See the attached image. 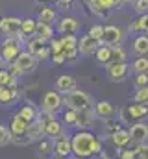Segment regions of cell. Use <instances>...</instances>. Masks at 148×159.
I'll use <instances>...</instances> for the list:
<instances>
[{
    "label": "cell",
    "instance_id": "cell-44",
    "mask_svg": "<svg viewBox=\"0 0 148 159\" xmlns=\"http://www.w3.org/2000/svg\"><path fill=\"white\" fill-rule=\"evenodd\" d=\"M135 159H148V143H143L135 148Z\"/></svg>",
    "mask_w": 148,
    "mask_h": 159
},
{
    "label": "cell",
    "instance_id": "cell-43",
    "mask_svg": "<svg viewBox=\"0 0 148 159\" xmlns=\"http://www.w3.org/2000/svg\"><path fill=\"white\" fill-rule=\"evenodd\" d=\"M100 4H102V7H104L106 11H109L113 7H122V6H124L122 0H100Z\"/></svg>",
    "mask_w": 148,
    "mask_h": 159
},
{
    "label": "cell",
    "instance_id": "cell-29",
    "mask_svg": "<svg viewBox=\"0 0 148 159\" xmlns=\"http://www.w3.org/2000/svg\"><path fill=\"white\" fill-rule=\"evenodd\" d=\"M128 52L124 50L122 44H113L111 46V63H126Z\"/></svg>",
    "mask_w": 148,
    "mask_h": 159
},
{
    "label": "cell",
    "instance_id": "cell-20",
    "mask_svg": "<svg viewBox=\"0 0 148 159\" xmlns=\"http://www.w3.org/2000/svg\"><path fill=\"white\" fill-rule=\"evenodd\" d=\"M26 137H28L30 144H32V143H35V141H41V139H44V124H43V120L37 119L35 122L28 124V129H26Z\"/></svg>",
    "mask_w": 148,
    "mask_h": 159
},
{
    "label": "cell",
    "instance_id": "cell-26",
    "mask_svg": "<svg viewBox=\"0 0 148 159\" xmlns=\"http://www.w3.org/2000/svg\"><path fill=\"white\" fill-rule=\"evenodd\" d=\"M19 98V91L17 89H9V87H0V104L2 106H9Z\"/></svg>",
    "mask_w": 148,
    "mask_h": 159
},
{
    "label": "cell",
    "instance_id": "cell-37",
    "mask_svg": "<svg viewBox=\"0 0 148 159\" xmlns=\"http://www.w3.org/2000/svg\"><path fill=\"white\" fill-rule=\"evenodd\" d=\"M9 143H11V131H9L7 126L0 124V148L2 146H7Z\"/></svg>",
    "mask_w": 148,
    "mask_h": 159
},
{
    "label": "cell",
    "instance_id": "cell-41",
    "mask_svg": "<svg viewBox=\"0 0 148 159\" xmlns=\"http://www.w3.org/2000/svg\"><path fill=\"white\" fill-rule=\"evenodd\" d=\"M50 43V46H48V50H50V54L54 56V54H61L63 52V44H61V39H56V37H52V39L48 41Z\"/></svg>",
    "mask_w": 148,
    "mask_h": 159
},
{
    "label": "cell",
    "instance_id": "cell-25",
    "mask_svg": "<svg viewBox=\"0 0 148 159\" xmlns=\"http://www.w3.org/2000/svg\"><path fill=\"white\" fill-rule=\"evenodd\" d=\"M95 57H96V63H98V65L108 67V65L111 63V46L100 44V46H98V50L95 52Z\"/></svg>",
    "mask_w": 148,
    "mask_h": 159
},
{
    "label": "cell",
    "instance_id": "cell-38",
    "mask_svg": "<svg viewBox=\"0 0 148 159\" xmlns=\"http://www.w3.org/2000/svg\"><path fill=\"white\" fill-rule=\"evenodd\" d=\"M87 35L102 43V35H104V26H102V24H95V26H91V28H89V32H87Z\"/></svg>",
    "mask_w": 148,
    "mask_h": 159
},
{
    "label": "cell",
    "instance_id": "cell-49",
    "mask_svg": "<svg viewBox=\"0 0 148 159\" xmlns=\"http://www.w3.org/2000/svg\"><path fill=\"white\" fill-rule=\"evenodd\" d=\"M122 2H124V6H126V4H128V2H133V0H122Z\"/></svg>",
    "mask_w": 148,
    "mask_h": 159
},
{
    "label": "cell",
    "instance_id": "cell-34",
    "mask_svg": "<svg viewBox=\"0 0 148 159\" xmlns=\"http://www.w3.org/2000/svg\"><path fill=\"white\" fill-rule=\"evenodd\" d=\"M61 44H63V52L69 50H78V37L76 35H61Z\"/></svg>",
    "mask_w": 148,
    "mask_h": 159
},
{
    "label": "cell",
    "instance_id": "cell-36",
    "mask_svg": "<svg viewBox=\"0 0 148 159\" xmlns=\"http://www.w3.org/2000/svg\"><path fill=\"white\" fill-rule=\"evenodd\" d=\"M37 154L39 156H43V157H46V156H50L52 154V141L50 139H41L39 141V150H37Z\"/></svg>",
    "mask_w": 148,
    "mask_h": 159
},
{
    "label": "cell",
    "instance_id": "cell-51",
    "mask_svg": "<svg viewBox=\"0 0 148 159\" xmlns=\"http://www.w3.org/2000/svg\"><path fill=\"white\" fill-rule=\"evenodd\" d=\"M52 159H67V157H52Z\"/></svg>",
    "mask_w": 148,
    "mask_h": 159
},
{
    "label": "cell",
    "instance_id": "cell-11",
    "mask_svg": "<svg viewBox=\"0 0 148 159\" xmlns=\"http://www.w3.org/2000/svg\"><path fill=\"white\" fill-rule=\"evenodd\" d=\"M130 70H132V69H130L128 63H109V65L106 67V72H108L109 81H115V83L124 81V80L128 78Z\"/></svg>",
    "mask_w": 148,
    "mask_h": 159
},
{
    "label": "cell",
    "instance_id": "cell-13",
    "mask_svg": "<svg viewBox=\"0 0 148 159\" xmlns=\"http://www.w3.org/2000/svg\"><path fill=\"white\" fill-rule=\"evenodd\" d=\"M0 32L6 37H13V35L21 34V19L19 17H13V15L2 17L0 19Z\"/></svg>",
    "mask_w": 148,
    "mask_h": 159
},
{
    "label": "cell",
    "instance_id": "cell-17",
    "mask_svg": "<svg viewBox=\"0 0 148 159\" xmlns=\"http://www.w3.org/2000/svg\"><path fill=\"white\" fill-rule=\"evenodd\" d=\"M9 131H11V139H15V137H22V135H26V129H28V122L26 120H22L17 113L15 115H11L9 117Z\"/></svg>",
    "mask_w": 148,
    "mask_h": 159
},
{
    "label": "cell",
    "instance_id": "cell-42",
    "mask_svg": "<svg viewBox=\"0 0 148 159\" xmlns=\"http://www.w3.org/2000/svg\"><path fill=\"white\" fill-rule=\"evenodd\" d=\"M133 85H135V89H141V87H148V72L137 74V76H135V80H133Z\"/></svg>",
    "mask_w": 148,
    "mask_h": 159
},
{
    "label": "cell",
    "instance_id": "cell-8",
    "mask_svg": "<svg viewBox=\"0 0 148 159\" xmlns=\"http://www.w3.org/2000/svg\"><path fill=\"white\" fill-rule=\"evenodd\" d=\"M126 32L124 28L117 26V24H108L104 26V35H102V44L106 46H113V44H122Z\"/></svg>",
    "mask_w": 148,
    "mask_h": 159
},
{
    "label": "cell",
    "instance_id": "cell-23",
    "mask_svg": "<svg viewBox=\"0 0 148 159\" xmlns=\"http://www.w3.org/2000/svg\"><path fill=\"white\" fill-rule=\"evenodd\" d=\"M37 22H43V24H54L56 20H58V13H56V9L54 7H50V6H43L41 9H39V13H37Z\"/></svg>",
    "mask_w": 148,
    "mask_h": 159
},
{
    "label": "cell",
    "instance_id": "cell-12",
    "mask_svg": "<svg viewBox=\"0 0 148 159\" xmlns=\"http://www.w3.org/2000/svg\"><path fill=\"white\" fill-rule=\"evenodd\" d=\"M93 111L96 115V119H102V120H113L117 117V107L115 104L109 102V100H100L93 106Z\"/></svg>",
    "mask_w": 148,
    "mask_h": 159
},
{
    "label": "cell",
    "instance_id": "cell-18",
    "mask_svg": "<svg viewBox=\"0 0 148 159\" xmlns=\"http://www.w3.org/2000/svg\"><path fill=\"white\" fill-rule=\"evenodd\" d=\"M78 30H80V20H76L74 17H63L58 22V32L61 35H76Z\"/></svg>",
    "mask_w": 148,
    "mask_h": 159
},
{
    "label": "cell",
    "instance_id": "cell-24",
    "mask_svg": "<svg viewBox=\"0 0 148 159\" xmlns=\"http://www.w3.org/2000/svg\"><path fill=\"white\" fill-rule=\"evenodd\" d=\"M133 54L139 56H148V34H139L133 39Z\"/></svg>",
    "mask_w": 148,
    "mask_h": 159
},
{
    "label": "cell",
    "instance_id": "cell-19",
    "mask_svg": "<svg viewBox=\"0 0 148 159\" xmlns=\"http://www.w3.org/2000/svg\"><path fill=\"white\" fill-rule=\"evenodd\" d=\"M74 89H76V78H74V76L65 74V76H59V78L56 80V89H54V91H58L61 96L69 94Z\"/></svg>",
    "mask_w": 148,
    "mask_h": 159
},
{
    "label": "cell",
    "instance_id": "cell-39",
    "mask_svg": "<svg viewBox=\"0 0 148 159\" xmlns=\"http://www.w3.org/2000/svg\"><path fill=\"white\" fill-rule=\"evenodd\" d=\"M133 9L137 15H146L148 13V0H133Z\"/></svg>",
    "mask_w": 148,
    "mask_h": 159
},
{
    "label": "cell",
    "instance_id": "cell-35",
    "mask_svg": "<svg viewBox=\"0 0 148 159\" xmlns=\"http://www.w3.org/2000/svg\"><path fill=\"white\" fill-rule=\"evenodd\" d=\"M133 104H145V106H148V87L135 89V93H133Z\"/></svg>",
    "mask_w": 148,
    "mask_h": 159
},
{
    "label": "cell",
    "instance_id": "cell-14",
    "mask_svg": "<svg viewBox=\"0 0 148 159\" xmlns=\"http://www.w3.org/2000/svg\"><path fill=\"white\" fill-rule=\"evenodd\" d=\"M100 44H102L100 41L93 39V37H89L85 34V35L78 37V54H81V56H95V52L98 50Z\"/></svg>",
    "mask_w": 148,
    "mask_h": 159
},
{
    "label": "cell",
    "instance_id": "cell-9",
    "mask_svg": "<svg viewBox=\"0 0 148 159\" xmlns=\"http://www.w3.org/2000/svg\"><path fill=\"white\" fill-rule=\"evenodd\" d=\"M43 124H44V137L50 139V141H58V139H63V137H71L67 133L65 126L61 124V120L54 119V120H46Z\"/></svg>",
    "mask_w": 148,
    "mask_h": 159
},
{
    "label": "cell",
    "instance_id": "cell-48",
    "mask_svg": "<svg viewBox=\"0 0 148 159\" xmlns=\"http://www.w3.org/2000/svg\"><path fill=\"white\" fill-rule=\"evenodd\" d=\"M2 69H7V63H6V61L0 57V70H2Z\"/></svg>",
    "mask_w": 148,
    "mask_h": 159
},
{
    "label": "cell",
    "instance_id": "cell-1",
    "mask_svg": "<svg viewBox=\"0 0 148 159\" xmlns=\"http://www.w3.org/2000/svg\"><path fill=\"white\" fill-rule=\"evenodd\" d=\"M71 146L76 159H91L95 156H100V152L104 150L102 141L91 129H78L71 137Z\"/></svg>",
    "mask_w": 148,
    "mask_h": 159
},
{
    "label": "cell",
    "instance_id": "cell-47",
    "mask_svg": "<svg viewBox=\"0 0 148 159\" xmlns=\"http://www.w3.org/2000/svg\"><path fill=\"white\" fill-rule=\"evenodd\" d=\"M56 4H58L59 9H69L72 6V0H56Z\"/></svg>",
    "mask_w": 148,
    "mask_h": 159
},
{
    "label": "cell",
    "instance_id": "cell-40",
    "mask_svg": "<svg viewBox=\"0 0 148 159\" xmlns=\"http://www.w3.org/2000/svg\"><path fill=\"white\" fill-rule=\"evenodd\" d=\"M120 128H122L120 122H117V120H106V135L108 137H111L113 133H117Z\"/></svg>",
    "mask_w": 148,
    "mask_h": 159
},
{
    "label": "cell",
    "instance_id": "cell-6",
    "mask_svg": "<svg viewBox=\"0 0 148 159\" xmlns=\"http://www.w3.org/2000/svg\"><path fill=\"white\" fill-rule=\"evenodd\" d=\"M22 46H24V44H21L19 41H15L13 37H6V39H4V43H2L0 57H2L7 65H11V63L17 59V56L22 52Z\"/></svg>",
    "mask_w": 148,
    "mask_h": 159
},
{
    "label": "cell",
    "instance_id": "cell-30",
    "mask_svg": "<svg viewBox=\"0 0 148 159\" xmlns=\"http://www.w3.org/2000/svg\"><path fill=\"white\" fill-rule=\"evenodd\" d=\"M0 87L17 89V76L11 74L7 69H2V70H0Z\"/></svg>",
    "mask_w": 148,
    "mask_h": 159
},
{
    "label": "cell",
    "instance_id": "cell-4",
    "mask_svg": "<svg viewBox=\"0 0 148 159\" xmlns=\"http://www.w3.org/2000/svg\"><path fill=\"white\" fill-rule=\"evenodd\" d=\"M61 107H63V96L58 91H46L43 94L41 107H39L43 113H54V115H58Z\"/></svg>",
    "mask_w": 148,
    "mask_h": 159
},
{
    "label": "cell",
    "instance_id": "cell-45",
    "mask_svg": "<svg viewBox=\"0 0 148 159\" xmlns=\"http://www.w3.org/2000/svg\"><path fill=\"white\" fill-rule=\"evenodd\" d=\"M118 159H135V148L128 146V148L118 150Z\"/></svg>",
    "mask_w": 148,
    "mask_h": 159
},
{
    "label": "cell",
    "instance_id": "cell-10",
    "mask_svg": "<svg viewBox=\"0 0 148 159\" xmlns=\"http://www.w3.org/2000/svg\"><path fill=\"white\" fill-rule=\"evenodd\" d=\"M26 46H28V50H26V52H30L37 61H39V59H46V57H48V54H50V50H48L46 43H44V41H41L39 37H35V35L26 41Z\"/></svg>",
    "mask_w": 148,
    "mask_h": 159
},
{
    "label": "cell",
    "instance_id": "cell-27",
    "mask_svg": "<svg viewBox=\"0 0 148 159\" xmlns=\"http://www.w3.org/2000/svg\"><path fill=\"white\" fill-rule=\"evenodd\" d=\"M35 37H39L41 41L48 43V41L54 37V28L50 24H43V22H37L35 26Z\"/></svg>",
    "mask_w": 148,
    "mask_h": 159
},
{
    "label": "cell",
    "instance_id": "cell-2",
    "mask_svg": "<svg viewBox=\"0 0 148 159\" xmlns=\"http://www.w3.org/2000/svg\"><path fill=\"white\" fill-rule=\"evenodd\" d=\"M37 67V59L30 54V52H21L19 56H17V59L11 63V65H7V70L11 72V74H15V76H24V74H30V72H34Z\"/></svg>",
    "mask_w": 148,
    "mask_h": 159
},
{
    "label": "cell",
    "instance_id": "cell-3",
    "mask_svg": "<svg viewBox=\"0 0 148 159\" xmlns=\"http://www.w3.org/2000/svg\"><path fill=\"white\" fill-rule=\"evenodd\" d=\"M63 106H65L67 109H72V111H81V109L93 107L95 104H93L91 94H87V93H83V91L74 89V91H71L69 94H65V96H63Z\"/></svg>",
    "mask_w": 148,
    "mask_h": 159
},
{
    "label": "cell",
    "instance_id": "cell-32",
    "mask_svg": "<svg viewBox=\"0 0 148 159\" xmlns=\"http://www.w3.org/2000/svg\"><path fill=\"white\" fill-rule=\"evenodd\" d=\"M87 6H89V9L93 11V15L102 17V19H108V13H109V11H106V9L102 7L100 0H87Z\"/></svg>",
    "mask_w": 148,
    "mask_h": 159
},
{
    "label": "cell",
    "instance_id": "cell-31",
    "mask_svg": "<svg viewBox=\"0 0 148 159\" xmlns=\"http://www.w3.org/2000/svg\"><path fill=\"white\" fill-rule=\"evenodd\" d=\"M130 69H132L135 74H143V72H148V56H139V57H135Z\"/></svg>",
    "mask_w": 148,
    "mask_h": 159
},
{
    "label": "cell",
    "instance_id": "cell-15",
    "mask_svg": "<svg viewBox=\"0 0 148 159\" xmlns=\"http://www.w3.org/2000/svg\"><path fill=\"white\" fill-rule=\"evenodd\" d=\"M52 156L54 157H71L72 156V146H71V137H63L58 141H52Z\"/></svg>",
    "mask_w": 148,
    "mask_h": 159
},
{
    "label": "cell",
    "instance_id": "cell-46",
    "mask_svg": "<svg viewBox=\"0 0 148 159\" xmlns=\"http://www.w3.org/2000/svg\"><path fill=\"white\" fill-rule=\"evenodd\" d=\"M52 63H54V65H58V67L65 65V63H67V59H65L63 52H61V54H54V56H52Z\"/></svg>",
    "mask_w": 148,
    "mask_h": 159
},
{
    "label": "cell",
    "instance_id": "cell-5",
    "mask_svg": "<svg viewBox=\"0 0 148 159\" xmlns=\"http://www.w3.org/2000/svg\"><path fill=\"white\" fill-rule=\"evenodd\" d=\"M146 117H148V106H145V104H132V106L120 109V124L122 122H132V120L141 122Z\"/></svg>",
    "mask_w": 148,
    "mask_h": 159
},
{
    "label": "cell",
    "instance_id": "cell-22",
    "mask_svg": "<svg viewBox=\"0 0 148 159\" xmlns=\"http://www.w3.org/2000/svg\"><path fill=\"white\" fill-rule=\"evenodd\" d=\"M111 143H113V146L117 148V150H122V148H128L130 146V133H128V129H124V128H120L117 133H113L109 137Z\"/></svg>",
    "mask_w": 148,
    "mask_h": 159
},
{
    "label": "cell",
    "instance_id": "cell-28",
    "mask_svg": "<svg viewBox=\"0 0 148 159\" xmlns=\"http://www.w3.org/2000/svg\"><path fill=\"white\" fill-rule=\"evenodd\" d=\"M35 26H37V20H34V19H30V17L28 19H21V34L26 39L35 35Z\"/></svg>",
    "mask_w": 148,
    "mask_h": 159
},
{
    "label": "cell",
    "instance_id": "cell-33",
    "mask_svg": "<svg viewBox=\"0 0 148 159\" xmlns=\"http://www.w3.org/2000/svg\"><path fill=\"white\" fill-rule=\"evenodd\" d=\"M76 119H78V111L65 109L63 115H61V124L63 126H69V128H76Z\"/></svg>",
    "mask_w": 148,
    "mask_h": 159
},
{
    "label": "cell",
    "instance_id": "cell-21",
    "mask_svg": "<svg viewBox=\"0 0 148 159\" xmlns=\"http://www.w3.org/2000/svg\"><path fill=\"white\" fill-rule=\"evenodd\" d=\"M39 113H41V109L35 107L32 102H28L26 106H22V107L19 109V113H17V115H19L22 120H26L28 124H32V122H35V120L39 119Z\"/></svg>",
    "mask_w": 148,
    "mask_h": 159
},
{
    "label": "cell",
    "instance_id": "cell-16",
    "mask_svg": "<svg viewBox=\"0 0 148 159\" xmlns=\"http://www.w3.org/2000/svg\"><path fill=\"white\" fill-rule=\"evenodd\" d=\"M95 124H96V115H95L93 107L78 111V119H76V128L78 129H91Z\"/></svg>",
    "mask_w": 148,
    "mask_h": 159
},
{
    "label": "cell",
    "instance_id": "cell-7",
    "mask_svg": "<svg viewBox=\"0 0 148 159\" xmlns=\"http://www.w3.org/2000/svg\"><path fill=\"white\" fill-rule=\"evenodd\" d=\"M128 133H130V146L132 148H137L139 144L148 143V122H133L130 128H128Z\"/></svg>",
    "mask_w": 148,
    "mask_h": 159
},
{
    "label": "cell",
    "instance_id": "cell-50",
    "mask_svg": "<svg viewBox=\"0 0 148 159\" xmlns=\"http://www.w3.org/2000/svg\"><path fill=\"white\" fill-rule=\"evenodd\" d=\"M146 32H148V13H146Z\"/></svg>",
    "mask_w": 148,
    "mask_h": 159
},
{
    "label": "cell",
    "instance_id": "cell-52",
    "mask_svg": "<svg viewBox=\"0 0 148 159\" xmlns=\"http://www.w3.org/2000/svg\"><path fill=\"white\" fill-rule=\"evenodd\" d=\"M41 2H50V0H41Z\"/></svg>",
    "mask_w": 148,
    "mask_h": 159
}]
</instances>
